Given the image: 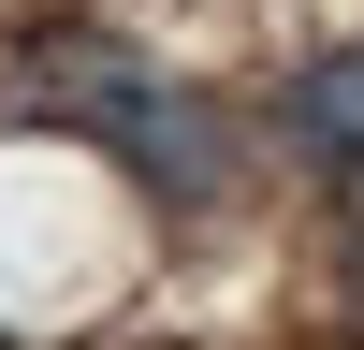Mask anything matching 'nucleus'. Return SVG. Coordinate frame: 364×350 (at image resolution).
Returning <instances> with one entry per match:
<instances>
[{
  "instance_id": "f257e3e1",
  "label": "nucleus",
  "mask_w": 364,
  "mask_h": 350,
  "mask_svg": "<svg viewBox=\"0 0 364 350\" xmlns=\"http://www.w3.org/2000/svg\"><path fill=\"white\" fill-rule=\"evenodd\" d=\"M29 117H58V132H87L132 190H161V204H233L248 190V132L219 117V88H175L161 58H132V44H102V29H58L44 58H29Z\"/></svg>"
},
{
  "instance_id": "f03ea898",
  "label": "nucleus",
  "mask_w": 364,
  "mask_h": 350,
  "mask_svg": "<svg viewBox=\"0 0 364 350\" xmlns=\"http://www.w3.org/2000/svg\"><path fill=\"white\" fill-rule=\"evenodd\" d=\"M277 146L321 175H364V44H321L306 73L277 88Z\"/></svg>"
},
{
  "instance_id": "7ed1b4c3",
  "label": "nucleus",
  "mask_w": 364,
  "mask_h": 350,
  "mask_svg": "<svg viewBox=\"0 0 364 350\" xmlns=\"http://www.w3.org/2000/svg\"><path fill=\"white\" fill-rule=\"evenodd\" d=\"M336 292L364 307V175H350V219H336Z\"/></svg>"
}]
</instances>
